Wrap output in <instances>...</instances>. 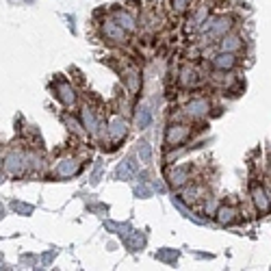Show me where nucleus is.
Listing matches in <instances>:
<instances>
[{
	"mask_svg": "<svg viewBox=\"0 0 271 271\" xmlns=\"http://www.w3.org/2000/svg\"><path fill=\"white\" fill-rule=\"evenodd\" d=\"M211 67L215 72H234L239 67V57L234 52H219L217 50L211 57Z\"/></svg>",
	"mask_w": 271,
	"mask_h": 271,
	"instance_id": "nucleus-15",
	"label": "nucleus"
},
{
	"mask_svg": "<svg viewBox=\"0 0 271 271\" xmlns=\"http://www.w3.org/2000/svg\"><path fill=\"white\" fill-rule=\"evenodd\" d=\"M215 43H217V50H219V52L239 54V52H243V48H245V37H243L241 33H237V31H230V33H225L223 37L217 39Z\"/></svg>",
	"mask_w": 271,
	"mask_h": 271,
	"instance_id": "nucleus-14",
	"label": "nucleus"
},
{
	"mask_svg": "<svg viewBox=\"0 0 271 271\" xmlns=\"http://www.w3.org/2000/svg\"><path fill=\"white\" fill-rule=\"evenodd\" d=\"M137 159L143 163V165H150L152 163V146L148 139H141L137 143Z\"/></svg>",
	"mask_w": 271,
	"mask_h": 271,
	"instance_id": "nucleus-19",
	"label": "nucleus"
},
{
	"mask_svg": "<svg viewBox=\"0 0 271 271\" xmlns=\"http://www.w3.org/2000/svg\"><path fill=\"white\" fill-rule=\"evenodd\" d=\"M130 132V122L126 120L122 113L113 111L111 115L106 117V152H113L122 146V141L128 137Z\"/></svg>",
	"mask_w": 271,
	"mask_h": 271,
	"instance_id": "nucleus-1",
	"label": "nucleus"
},
{
	"mask_svg": "<svg viewBox=\"0 0 271 271\" xmlns=\"http://www.w3.org/2000/svg\"><path fill=\"white\" fill-rule=\"evenodd\" d=\"M250 202H252V209L256 211L258 217H267L271 213V197H269L260 178L250 180Z\"/></svg>",
	"mask_w": 271,
	"mask_h": 271,
	"instance_id": "nucleus-4",
	"label": "nucleus"
},
{
	"mask_svg": "<svg viewBox=\"0 0 271 271\" xmlns=\"http://www.w3.org/2000/svg\"><path fill=\"white\" fill-rule=\"evenodd\" d=\"M230 31H237V17L232 13H213V22H211V29L206 33V37L211 41H217Z\"/></svg>",
	"mask_w": 271,
	"mask_h": 271,
	"instance_id": "nucleus-10",
	"label": "nucleus"
},
{
	"mask_svg": "<svg viewBox=\"0 0 271 271\" xmlns=\"http://www.w3.org/2000/svg\"><path fill=\"white\" fill-rule=\"evenodd\" d=\"M169 3H171V11L176 15H185L189 7H191V0H169Z\"/></svg>",
	"mask_w": 271,
	"mask_h": 271,
	"instance_id": "nucleus-22",
	"label": "nucleus"
},
{
	"mask_svg": "<svg viewBox=\"0 0 271 271\" xmlns=\"http://www.w3.org/2000/svg\"><path fill=\"white\" fill-rule=\"evenodd\" d=\"M202 80H204V74L200 72V67L193 65V63H183L178 70V76H176V83L180 89H197L202 85Z\"/></svg>",
	"mask_w": 271,
	"mask_h": 271,
	"instance_id": "nucleus-12",
	"label": "nucleus"
},
{
	"mask_svg": "<svg viewBox=\"0 0 271 271\" xmlns=\"http://www.w3.org/2000/svg\"><path fill=\"white\" fill-rule=\"evenodd\" d=\"M156 258H159V260H165V263H174V260L178 258V252H167V250H163V252H156Z\"/></svg>",
	"mask_w": 271,
	"mask_h": 271,
	"instance_id": "nucleus-24",
	"label": "nucleus"
},
{
	"mask_svg": "<svg viewBox=\"0 0 271 271\" xmlns=\"http://www.w3.org/2000/svg\"><path fill=\"white\" fill-rule=\"evenodd\" d=\"M120 76H122V85L124 89L128 92L130 98H137L141 94V87H143V76H141V70L132 63H126V65L120 70Z\"/></svg>",
	"mask_w": 271,
	"mask_h": 271,
	"instance_id": "nucleus-11",
	"label": "nucleus"
},
{
	"mask_svg": "<svg viewBox=\"0 0 271 271\" xmlns=\"http://www.w3.org/2000/svg\"><path fill=\"white\" fill-rule=\"evenodd\" d=\"M150 124H152V111H150V106L139 104L137 108H134V126H137L139 130H146Z\"/></svg>",
	"mask_w": 271,
	"mask_h": 271,
	"instance_id": "nucleus-18",
	"label": "nucleus"
},
{
	"mask_svg": "<svg viewBox=\"0 0 271 271\" xmlns=\"http://www.w3.org/2000/svg\"><path fill=\"white\" fill-rule=\"evenodd\" d=\"M3 169L9 176H24L26 174V150L24 148H9L3 159Z\"/></svg>",
	"mask_w": 271,
	"mask_h": 271,
	"instance_id": "nucleus-8",
	"label": "nucleus"
},
{
	"mask_svg": "<svg viewBox=\"0 0 271 271\" xmlns=\"http://www.w3.org/2000/svg\"><path fill=\"white\" fill-rule=\"evenodd\" d=\"M137 171H139V165L134 163V159H132V156H128L126 161H122L120 165H117L115 178H117V180H130L132 176H137Z\"/></svg>",
	"mask_w": 271,
	"mask_h": 271,
	"instance_id": "nucleus-17",
	"label": "nucleus"
},
{
	"mask_svg": "<svg viewBox=\"0 0 271 271\" xmlns=\"http://www.w3.org/2000/svg\"><path fill=\"white\" fill-rule=\"evenodd\" d=\"M11 209H13L15 213H22V215H31V213H33V206H31V204H24V202H13Z\"/></svg>",
	"mask_w": 271,
	"mask_h": 271,
	"instance_id": "nucleus-25",
	"label": "nucleus"
},
{
	"mask_svg": "<svg viewBox=\"0 0 271 271\" xmlns=\"http://www.w3.org/2000/svg\"><path fill=\"white\" fill-rule=\"evenodd\" d=\"M111 17L122 26V29L128 33V35H134L137 33V20H134V15L128 11V9H120V7H115L113 11H111Z\"/></svg>",
	"mask_w": 271,
	"mask_h": 271,
	"instance_id": "nucleus-16",
	"label": "nucleus"
},
{
	"mask_svg": "<svg viewBox=\"0 0 271 271\" xmlns=\"http://www.w3.org/2000/svg\"><path fill=\"white\" fill-rule=\"evenodd\" d=\"M134 195H137V197H150L152 191H150V189H146L143 185H139V187H134Z\"/></svg>",
	"mask_w": 271,
	"mask_h": 271,
	"instance_id": "nucleus-26",
	"label": "nucleus"
},
{
	"mask_svg": "<svg viewBox=\"0 0 271 271\" xmlns=\"http://www.w3.org/2000/svg\"><path fill=\"white\" fill-rule=\"evenodd\" d=\"M211 111H213V100L209 96H193L191 100L185 104L183 115L191 122H200L204 117H209Z\"/></svg>",
	"mask_w": 271,
	"mask_h": 271,
	"instance_id": "nucleus-6",
	"label": "nucleus"
},
{
	"mask_svg": "<svg viewBox=\"0 0 271 271\" xmlns=\"http://www.w3.org/2000/svg\"><path fill=\"white\" fill-rule=\"evenodd\" d=\"M193 139V126L189 122H169L163 132V146L167 152L180 150Z\"/></svg>",
	"mask_w": 271,
	"mask_h": 271,
	"instance_id": "nucleus-2",
	"label": "nucleus"
},
{
	"mask_svg": "<svg viewBox=\"0 0 271 271\" xmlns=\"http://www.w3.org/2000/svg\"><path fill=\"white\" fill-rule=\"evenodd\" d=\"M100 35H102V39L106 43H111V46H126L128 39H130V35L126 33L111 15H106L100 22Z\"/></svg>",
	"mask_w": 271,
	"mask_h": 271,
	"instance_id": "nucleus-5",
	"label": "nucleus"
},
{
	"mask_svg": "<svg viewBox=\"0 0 271 271\" xmlns=\"http://www.w3.org/2000/svg\"><path fill=\"white\" fill-rule=\"evenodd\" d=\"M80 169H83V159L76 154H65L57 161V165L52 169V176L57 180H67V178L78 176Z\"/></svg>",
	"mask_w": 271,
	"mask_h": 271,
	"instance_id": "nucleus-9",
	"label": "nucleus"
},
{
	"mask_svg": "<svg viewBox=\"0 0 271 271\" xmlns=\"http://www.w3.org/2000/svg\"><path fill=\"white\" fill-rule=\"evenodd\" d=\"M215 219L219 225H223V228H230V225L239 223L241 221V209L239 204H232V202H225V204H219L215 211Z\"/></svg>",
	"mask_w": 271,
	"mask_h": 271,
	"instance_id": "nucleus-13",
	"label": "nucleus"
},
{
	"mask_svg": "<svg viewBox=\"0 0 271 271\" xmlns=\"http://www.w3.org/2000/svg\"><path fill=\"white\" fill-rule=\"evenodd\" d=\"M202 202H204V213H206V217H213L215 211H217V206H219V200H217L215 195H206Z\"/></svg>",
	"mask_w": 271,
	"mask_h": 271,
	"instance_id": "nucleus-23",
	"label": "nucleus"
},
{
	"mask_svg": "<svg viewBox=\"0 0 271 271\" xmlns=\"http://www.w3.org/2000/svg\"><path fill=\"white\" fill-rule=\"evenodd\" d=\"M165 180H167L169 189L180 191L185 185H189L191 180H195V165H193V163H180V165L167 167L165 169Z\"/></svg>",
	"mask_w": 271,
	"mask_h": 271,
	"instance_id": "nucleus-3",
	"label": "nucleus"
},
{
	"mask_svg": "<svg viewBox=\"0 0 271 271\" xmlns=\"http://www.w3.org/2000/svg\"><path fill=\"white\" fill-rule=\"evenodd\" d=\"M143 243H146V237H143L141 232L132 230V232H130V237L126 239V247H128V250H132V252H137L139 247H143Z\"/></svg>",
	"mask_w": 271,
	"mask_h": 271,
	"instance_id": "nucleus-21",
	"label": "nucleus"
},
{
	"mask_svg": "<svg viewBox=\"0 0 271 271\" xmlns=\"http://www.w3.org/2000/svg\"><path fill=\"white\" fill-rule=\"evenodd\" d=\"M3 217H5V206L0 204V219H3Z\"/></svg>",
	"mask_w": 271,
	"mask_h": 271,
	"instance_id": "nucleus-30",
	"label": "nucleus"
},
{
	"mask_svg": "<svg viewBox=\"0 0 271 271\" xmlns=\"http://www.w3.org/2000/svg\"><path fill=\"white\" fill-rule=\"evenodd\" d=\"M267 176L271 178V152H269V156H267Z\"/></svg>",
	"mask_w": 271,
	"mask_h": 271,
	"instance_id": "nucleus-29",
	"label": "nucleus"
},
{
	"mask_svg": "<svg viewBox=\"0 0 271 271\" xmlns=\"http://www.w3.org/2000/svg\"><path fill=\"white\" fill-rule=\"evenodd\" d=\"M152 189H154V191H159V193L165 191V187H163V185L159 183V180H156V183H152Z\"/></svg>",
	"mask_w": 271,
	"mask_h": 271,
	"instance_id": "nucleus-28",
	"label": "nucleus"
},
{
	"mask_svg": "<svg viewBox=\"0 0 271 271\" xmlns=\"http://www.w3.org/2000/svg\"><path fill=\"white\" fill-rule=\"evenodd\" d=\"M100 176H102V165H96L94 176H92V185H98V183H100Z\"/></svg>",
	"mask_w": 271,
	"mask_h": 271,
	"instance_id": "nucleus-27",
	"label": "nucleus"
},
{
	"mask_svg": "<svg viewBox=\"0 0 271 271\" xmlns=\"http://www.w3.org/2000/svg\"><path fill=\"white\" fill-rule=\"evenodd\" d=\"M52 89H54V96H57V100H59L63 106H65L67 111H72V108L78 106V92H76V87L72 85L67 78L59 76V78L52 83Z\"/></svg>",
	"mask_w": 271,
	"mask_h": 271,
	"instance_id": "nucleus-7",
	"label": "nucleus"
},
{
	"mask_svg": "<svg viewBox=\"0 0 271 271\" xmlns=\"http://www.w3.org/2000/svg\"><path fill=\"white\" fill-rule=\"evenodd\" d=\"M63 122H65V126L74 134H78V137H87V132L83 128V124H80V120H76V117H72L70 113H65V115H63Z\"/></svg>",
	"mask_w": 271,
	"mask_h": 271,
	"instance_id": "nucleus-20",
	"label": "nucleus"
}]
</instances>
